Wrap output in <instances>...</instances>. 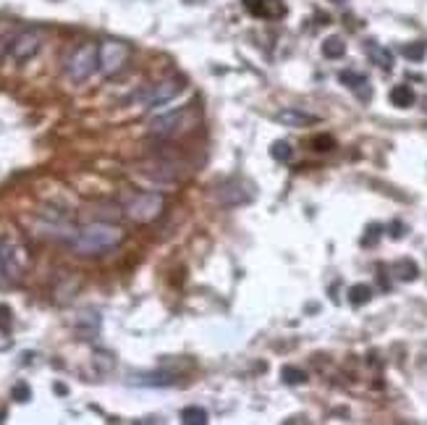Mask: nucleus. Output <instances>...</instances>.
<instances>
[{
    "label": "nucleus",
    "instance_id": "10",
    "mask_svg": "<svg viewBox=\"0 0 427 425\" xmlns=\"http://www.w3.org/2000/svg\"><path fill=\"white\" fill-rule=\"evenodd\" d=\"M278 123H284V126H291V129H301V126H307V123H315V116L310 113H304V110H297V108H286L281 110L278 116H275Z\"/></svg>",
    "mask_w": 427,
    "mask_h": 425
},
{
    "label": "nucleus",
    "instance_id": "27",
    "mask_svg": "<svg viewBox=\"0 0 427 425\" xmlns=\"http://www.w3.org/2000/svg\"><path fill=\"white\" fill-rule=\"evenodd\" d=\"M3 270H6V263H3V253H0V281H3Z\"/></svg>",
    "mask_w": 427,
    "mask_h": 425
},
{
    "label": "nucleus",
    "instance_id": "26",
    "mask_svg": "<svg viewBox=\"0 0 427 425\" xmlns=\"http://www.w3.org/2000/svg\"><path fill=\"white\" fill-rule=\"evenodd\" d=\"M390 237H393V239H401V237H404V226H401V224H393V231H390Z\"/></svg>",
    "mask_w": 427,
    "mask_h": 425
},
{
    "label": "nucleus",
    "instance_id": "4",
    "mask_svg": "<svg viewBox=\"0 0 427 425\" xmlns=\"http://www.w3.org/2000/svg\"><path fill=\"white\" fill-rule=\"evenodd\" d=\"M97 58H100V71L105 77H113L129 61V45L116 40H105L97 45Z\"/></svg>",
    "mask_w": 427,
    "mask_h": 425
},
{
    "label": "nucleus",
    "instance_id": "22",
    "mask_svg": "<svg viewBox=\"0 0 427 425\" xmlns=\"http://www.w3.org/2000/svg\"><path fill=\"white\" fill-rule=\"evenodd\" d=\"M270 155L278 163H286V160H291V155H294V147L288 145V142H284V139H278V142H272Z\"/></svg>",
    "mask_w": 427,
    "mask_h": 425
},
{
    "label": "nucleus",
    "instance_id": "6",
    "mask_svg": "<svg viewBox=\"0 0 427 425\" xmlns=\"http://www.w3.org/2000/svg\"><path fill=\"white\" fill-rule=\"evenodd\" d=\"M218 202L223 205H244V202H252L255 192L249 189V184H244V179H228L218 186Z\"/></svg>",
    "mask_w": 427,
    "mask_h": 425
},
{
    "label": "nucleus",
    "instance_id": "3",
    "mask_svg": "<svg viewBox=\"0 0 427 425\" xmlns=\"http://www.w3.org/2000/svg\"><path fill=\"white\" fill-rule=\"evenodd\" d=\"M166 208V199L155 195V192H144V195H137V197L129 199L126 205V215H129L134 224H152L157 215Z\"/></svg>",
    "mask_w": 427,
    "mask_h": 425
},
{
    "label": "nucleus",
    "instance_id": "19",
    "mask_svg": "<svg viewBox=\"0 0 427 425\" xmlns=\"http://www.w3.org/2000/svg\"><path fill=\"white\" fill-rule=\"evenodd\" d=\"M181 423L186 425H205L208 423V412L202 410V407H186L181 412Z\"/></svg>",
    "mask_w": 427,
    "mask_h": 425
},
{
    "label": "nucleus",
    "instance_id": "14",
    "mask_svg": "<svg viewBox=\"0 0 427 425\" xmlns=\"http://www.w3.org/2000/svg\"><path fill=\"white\" fill-rule=\"evenodd\" d=\"M11 310L6 305H0V352H6V349H11L13 339H11Z\"/></svg>",
    "mask_w": 427,
    "mask_h": 425
},
{
    "label": "nucleus",
    "instance_id": "9",
    "mask_svg": "<svg viewBox=\"0 0 427 425\" xmlns=\"http://www.w3.org/2000/svg\"><path fill=\"white\" fill-rule=\"evenodd\" d=\"M183 90V81L181 79H168V81H160L155 84L150 95L144 97V108H157V106H166L168 100H173L176 95Z\"/></svg>",
    "mask_w": 427,
    "mask_h": 425
},
{
    "label": "nucleus",
    "instance_id": "8",
    "mask_svg": "<svg viewBox=\"0 0 427 425\" xmlns=\"http://www.w3.org/2000/svg\"><path fill=\"white\" fill-rule=\"evenodd\" d=\"M244 8L252 16L257 19H268V21H275V19H284L286 16V3L284 0H241Z\"/></svg>",
    "mask_w": 427,
    "mask_h": 425
},
{
    "label": "nucleus",
    "instance_id": "1",
    "mask_svg": "<svg viewBox=\"0 0 427 425\" xmlns=\"http://www.w3.org/2000/svg\"><path fill=\"white\" fill-rule=\"evenodd\" d=\"M123 241V231L113 224H90V226L79 228L77 237L71 239V247L79 255H103L113 250Z\"/></svg>",
    "mask_w": 427,
    "mask_h": 425
},
{
    "label": "nucleus",
    "instance_id": "25",
    "mask_svg": "<svg viewBox=\"0 0 427 425\" xmlns=\"http://www.w3.org/2000/svg\"><path fill=\"white\" fill-rule=\"evenodd\" d=\"M312 145H315V150H330V147L336 145V142H333V139H330V137H315V142H312Z\"/></svg>",
    "mask_w": 427,
    "mask_h": 425
},
{
    "label": "nucleus",
    "instance_id": "18",
    "mask_svg": "<svg viewBox=\"0 0 427 425\" xmlns=\"http://www.w3.org/2000/svg\"><path fill=\"white\" fill-rule=\"evenodd\" d=\"M344 53H346V42L341 40V37H328L323 42L325 58H344Z\"/></svg>",
    "mask_w": 427,
    "mask_h": 425
},
{
    "label": "nucleus",
    "instance_id": "5",
    "mask_svg": "<svg viewBox=\"0 0 427 425\" xmlns=\"http://www.w3.org/2000/svg\"><path fill=\"white\" fill-rule=\"evenodd\" d=\"M39 45H42V37H39V32H32V29H26L21 34H16L8 45V58H11L13 63H24L29 58H34L39 50Z\"/></svg>",
    "mask_w": 427,
    "mask_h": 425
},
{
    "label": "nucleus",
    "instance_id": "21",
    "mask_svg": "<svg viewBox=\"0 0 427 425\" xmlns=\"http://www.w3.org/2000/svg\"><path fill=\"white\" fill-rule=\"evenodd\" d=\"M427 53V42H412V45H404L401 48V55L404 58H409V61H422Z\"/></svg>",
    "mask_w": 427,
    "mask_h": 425
},
{
    "label": "nucleus",
    "instance_id": "2",
    "mask_svg": "<svg viewBox=\"0 0 427 425\" xmlns=\"http://www.w3.org/2000/svg\"><path fill=\"white\" fill-rule=\"evenodd\" d=\"M100 68V58H97V45L95 42H84L79 45L74 53L66 61V74L71 81H87Z\"/></svg>",
    "mask_w": 427,
    "mask_h": 425
},
{
    "label": "nucleus",
    "instance_id": "20",
    "mask_svg": "<svg viewBox=\"0 0 427 425\" xmlns=\"http://www.w3.org/2000/svg\"><path fill=\"white\" fill-rule=\"evenodd\" d=\"M281 378H284V384H288V386L307 384V373L299 370V368H291V365H286L284 370H281Z\"/></svg>",
    "mask_w": 427,
    "mask_h": 425
},
{
    "label": "nucleus",
    "instance_id": "7",
    "mask_svg": "<svg viewBox=\"0 0 427 425\" xmlns=\"http://www.w3.org/2000/svg\"><path fill=\"white\" fill-rule=\"evenodd\" d=\"M189 119H192V110H176V113H168V116H160V119L152 121L150 132L155 137H173L176 132H181Z\"/></svg>",
    "mask_w": 427,
    "mask_h": 425
},
{
    "label": "nucleus",
    "instance_id": "15",
    "mask_svg": "<svg viewBox=\"0 0 427 425\" xmlns=\"http://www.w3.org/2000/svg\"><path fill=\"white\" fill-rule=\"evenodd\" d=\"M393 273H396V279L399 281H415L417 276H419V268H417L415 260L404 257V260H399V263L393 266Z\"/></svg>",
    "mask_w": 427,
    "mask_h": 425
},
{
    "label": "nucleus",
    "instance_id": "17",
    "mask_svg": "<svg viewBox=\"0 0 427 425\" xmlns=\"http://www.w3.org/2000/svg\"><path fill=\"white\" fill-rule=\"evenodd\" d=\"M134 384L139 386H173L176 378L173 375H166V373H147V375H137Z\"/></svg>",
    "mask_w": 427,
    "mask_h": 425
},
{
    "label": "nucleus",
    "instance_id": "12",
    "mask_svg": "<svg viewBox=\"0 0 427 425\" xmlns=\"http://www.w3.org/2000/svg\"><path fill=\"white\" fill-rule=\"evenodd\" d=\"M364 48H367V55H370V61H373V63H377V66L386 68V71H390V68H393V53H390V50H386L383 45H377V42L370 40L367 45H364Z\"/></svg>",
    "mask_w": 427,
    "mask_h": 425
},
{
    "label": "nucleus",
    "instance_id": "13",
    "mask_svg": "<svg viewBox=\"0 0 427 425\" xmlns=\"http://www.w3.org/2000/svg\"><path fill=\"white\" fill-rule=\"evenodd\" d=\"M390 103L396 108H412L415 106V100H417V95H415V90L409 87V84H396L393 90H390Z\"/></svg>",
    "mask_w": 427,
    "mask_h": 425
},
{
    "label": "nucleus",
    "instance_id": "11",
    "mask_svg": "<svg viewBox=\"0 0 427 425\" xmlns=\"http://www.w3.org/2000/svg\"><path fill=\"white\" fill-rule=\"evenodd\" d=\"M338 81H341L344 87L354 90V92H359L364 100L370 97V92H367V77L359 74V71H341V74H338Z\"/></svg>",
    "mask_w": 427,
    "mask_h": 425
},
{
    "label": "nucleus",
    "instance_id": "23",
    "mask_svg": "<svg viewBox=\"0 0 427 425\" xmlns=\"http://www.w3.org/2000/svg\"><path fill=\"white\" fill-rule=\"evenodd\" d=\"M380 234H383V226H377V224H373V226L367 228V234H364V237H362V244H364V247L375 244V241L380 239Z\"/></svg>",
    "mask_w": 427,
    "mask_h": 425
},
{
    "label": "nucleus",
    "instance_id": "24",
    "mask_svg": "<svg viewBox=\"0 0 427 425\" xmlns=\"http://www.w3.org/2000/svg\"><path fill=\"white\" fill-rule=\"evenodd\" d=\"M29 397H32V391H29V386L26 384H19L13 388V399H16V402H26Z\"/></svg>",
    "mask_w": 427,
    "mask_h": 425
},
{
    "label": "nucleus",
    "instance_id": "16",
    "mask_svg": "<svg viewBox=\"0 0 427 425\" xmlns=\"http://www.w3.org/2000/svg\"><path fill=\"white\" fill-rule=\"evenodd\" d=\"M370 299H373V286H367V284H354L349 289V305L362 307V305H367Z\"/></svg>",
    "mask_w": 427,
    "mask_h": 425
},
{
    "label": "nucleus",
    "instance_id": "28",
    "mask_svg": "<svg viewBox=\"0 0 427 425\" xmlns=\"http://www.w3.org/2000/svg\"><path fill=\"white\" fill-rule=\"evenodd\" d=\"M333 3H344V0H333Z\"/></svg>",
    "mask_w": 427,
    "mask_h": 425
}]
</instances>
